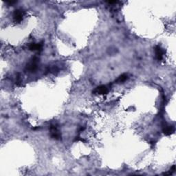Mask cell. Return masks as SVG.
<instances>
[{"instance_id":"1","label":"cell","mask_w":176,"mask_h":176,"mask_svg":"<svg viewBox=\"0 0 176 176\" xmlns=\"http://www.w3.org/2000/svg\"><path fill=\"white\" fill-rule=\"evenodd\" d=\"M38 63H39V59L37 57H33L26 66V71L29 72H35L37 70Z\"/></svg>"},{"instance_id":"2","label":"cell","mask_w":176,"mask_h":176,"mask_svg":"<svg viewBox=\"0 0 176 176\" xmlns=\"http://www.w3.org/2000/svg\"><path fill=\"white\" fill-rule=\"evenodd\" d=\"M25 11L23 9H17L14 11L13 13V20L16 23H21L25 15Z\"/></svg>"},{"instance_id":"3","label":"cell","mask_w":176,"mask_h":176,"mask_svg":"<svg viewBox=\"0 0 176 176\" xmlns=\"http://www.w3.org/2000/svg\"><path fill=\"white\" fill-rule=\"evenodd\" d=\"M50 133L52 138L55 140H60L61 138V134L60 133L59 129L56 125H51L50 127Z\"/></svg>"},{"instance_id":"4","label":"cell","mask_w":176,"mask_h":176,"mask_svg":"<svg viewBox=\"0 0 176 176\" xmlns=\"http://www.w3.org/2000/svg\"><path fill=\"white\" fill-rule=\"evenodd\" d=\"M93 92L97 94H107L109 92V88L106 85H101L96 88Z\"/></svg>"},{"instance_id":"5","label":"cell","mask_w":176,"mask_h":176,"mask_svg":"<svg viewBox=\"0 0 176 176\" xmlns=\"http://www.w3.org/2000/svg\"><path fill=\"white\" fill-rule=\"evenodd\" d=\"M43 42H40V43H31L29 45V50L31 51H41L43 49Z\"/></svg>"},{"instance_id":"6","label":"cell","mask_w":176,"mask_h":176,"mask_svg":"<svg viewBox=\"0 0 176 176\" xmlns=\"http://www.w3.org/2000/svg\"><path fill=\"white\" fill-rule=\"evenodd\" d=\"M163 131L165 135L169 136L173 133L174 128L173 126L169 125L167 123H164L163 125Z\"/></svg>"},{"instance_id":"7","label":"cell","mask_w":176,"mask_h":176,"mask_svg":"<svg viewBox=\"0 0 176 176\" xmlns=\"http://www.w3.org/2000/svg\"><path fill=\"white\" fill-rule=\"evenodd\" d=\"M155 58L158 61H161L163 58V55L165 52H164L163 49L160 46V45H157L155 48Z\"/></svg>"},{"instance_id":"8","label":"cell","mask_w":176,"mask_h":176,"mask_svg":"<svg viewBox=\"0 0 176 176\" xmlns=\"http://www.w3.org/2000/svg\"><path fill=\"white\" fill-rule=\"evenodd\" d=\"M128 75H127V74H123V75H122L120 76V77L118 78V79L116 80L115 81V83H124V82L127 81V80L128 79Z\"/></svg>"},{"instance_id":"9","label":"cell","mask_w":176,"mask_h":176,"mask_svg":"<svg viewBox=\"0 0 176 176\" xmlns=\"http://www.w3.org/2000/svg\"><path fill=\"white\" fill-rule=\"evenodd\" d=\"M175 171V166L173 165V167H171V169H170V171L169 172H167V173H163V175H171V174H173V173H174Z\"/></svg>"},{"instance_id":"10","label":"cell","mask_w":176,"mask_h":176,"mask_svg":"<svg viewBox=\"0 0 176 176\" xmlns=\"http://www.w3.org/2000/svg\"><path fill=\"white\" fill-rule=\"evenodd\" d=\"M21 83V77H20V75L18 74L17 76V78H16V84H17V85H20Z\"/></svg>"},{"instance_id":"11","label":"cell","mask_w":176,"mask_h":176,"mask_svg":"<svg viewBox=\"0 0 176 176\" xmlns=\"http://www.w3.org/2000/svg\"><path fill=\"white\" fill-rule=\"evenodd\" d=\"M6 3L8 4L9 5H13L17 3V1H6Z\"/></svg>"},{"instance_id":"12","label":"cell","mask_w":176,"mask_h":176,"mask_svg":"<svg viewBox=\"0 0 176 176\" xmlns=\"http://www.w3.org/2000/svg\"><path fill=\"white\" fill-rule=\"evenodd\" d=\"M106 3L109 4H118V3H119V1H106Z\"/></svg>"}]
</instances>
